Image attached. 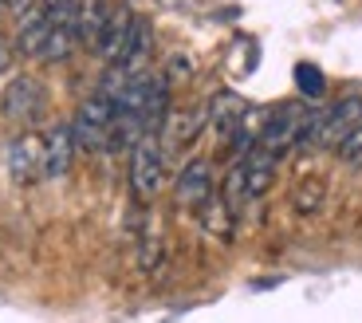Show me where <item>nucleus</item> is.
Instances as JSON below:
<instances>
[{
  "label": "nucleus",
  "mask_w": 362,
  "mask_h": 323,
  "mask_svg": "<svg viewBox=\"0 0 362 323\" xmlns=\"http://www.w3.org/2000/svg\"><path fill=\"white\" fill-rule=\"evenodd\" d=\"M311 118L315 110L303 107V103H284V107L268 110L264 115V130H260V142L268 154L284 158L288 150H299V146H308V130H311Z\"/></svg>",
  "instance_id": "1"
},
{
  "label": "nucleus",
  "mask_w": 362,
  "mask_h": 323,
  "mask_svg": "<svg viewBox=\"0 0 362 323\" xmlns=\"http://www.w3.org/2000/svg\"><path fill=\"white\" fill-rule=\"evenodd\" d=\"M165 181V146L158 135H142L130 146V193L134 201H154Z\"/></svg>",
  "instance_id": "2"
},
{
  "label": "nucleus",
  "mask_w": 362,
  "mask_h": 323,
  "mask_svg": "<svg viewBox=\"0 0 362 323\" xmlns=\"http://www.w3.org/2000/svg\"><path fill=\"white\" fill-rule=\"evenodd\" d=\"M358 123H362V95H346L335 107L315 110L311 130H308V146H315V150H339V142H343Z\"/></svg>",
  "instance_id": "3"
},
{
  "label": "nucleus",
  "mask_w": 362,
  "mask_h": 323,
  "mask_svg": "<svg viewBox=\"0 0 362 323\" xmlns=\"http://www.w3.org/2000/svg\"><path fill=\"white\" fill-rule=\"evenodd\" d=\"M110 126H115V99L107 91H95L71 118L79 150H110Z\"/></svg>",
  "instance_id": "4"
},
{
  "label": "nucleus",
  "mask_w": 362,
  "mask_h": 323,
  "mask_svg": "<svg viewBox=\"0 0 362 323\" xmlns=\"http://www.w3.org/2000/svg\"><path fill=\"white\" fill-rule=\"evenodd\" d=\"M173 193H177V205L185 209H201L205 201H213L217 193V181H213V166L205 158H193L181 166L177 181H173Z\"/></svg>",
  "instance_id": "5"
},
{
  "label": "nucleus",
  "mask_w": 362,
  "mask_h": 323,
  "mask_svg": "<svg viewBox=\"0 0 362 323\" xmlns=\"http://www.w3.org/2000/svg\"><path fill=\"white\" fill-rule=\"evenodd\" d=\"M44 110H47V91L40 79L20 75V79H12L4 87V115L8 118H16V123H36Z\"/></svg>",
  "instance_id": "6"
},
{
  "label": "nucleus",
  "mask_w": 362,
  "mask_h": 323,
  "mask_svg": "<svg viewBox=\"0 0 362 323\" xmlns=\"http://www.w3.org/2000/svg\"><path fill=\"white\" fill-rule=\"evenodd\" d=\"M150 52H154V32L146 24L142 16H134V28H130L127 44L118 52V60L110 63V72H118L122 79H134V75L146 72V63H150Z\"/></svg>",
  "instance_id": "7"
},
{
  "label": "nucleus",
  "mask_w": 362,
  "mask_h": 323,
  "mask_svg": "<svg viewBox=\"0 0 362 323\" xmlns=\"http://www.w3.org/2000/svg\"><path fill=\"white\" fill-rule=\"evenodd\" d=\"M75 150L79 142H75L71 123H55L44 135V178H64L75 162Z\"/></svg>",
  "instance_id": "8"
},
{
  "label": "nucleus",
  "mask_w": 362,
  "mask_h": 323,
  "mask_svg": "<svg viewBox=\"0 0 362 323\" xmlns=\"http://www.w3.org/2000/svg\"><path fill=\"white\" fill-rule=\"evenodd\" d=\"M8 170L20 186H32L36 178H44V138L20 135L8 150Z\"/></svg>",
  "instance_id": "9"
},
{
  "label": "nucleus",
  "mask_w": 362,
  "mask_h": 323,
  "mask_svg": "<svg viewBox=\"0 0 362 323\" xmlns=\"http://www.w3.org/2000/svg\"><path fill=\"white\" fill-rule=\"evenodd\" d=\"M110 12H115V0H75V32H79L83 47H90V52L99 47Z\"/></svg>",
  "instance_id": "10"
},
{
  "label": "nucleus",
  "mask_w": 362,
  "mask_h": 323,
  "mask_svg": "<svg viewBox=\"0 0 362 323\" xmlns=\"http://www.w3.org/2000/svg\"><path fill=\"white\" fill-rule=\"evenodd\" d=\"M130 28H134V12L127 8V4H115V12H110V20H107V28H103V36H99V60H107V63H115L118 60V52H122V44H127V36H130Z\"/></svg>",
  "instance_id": "11"
},
{
  "label": "nucleus",
  "mask_w": 362,
  "mask_h": 323,
  "mask_svg": "<svg viewBox=\"0 0 362 323\" xmlns=\"http://www.w3.org/2000/svg\"><path fill=\"white\" fill-rule=\"evenodd\" d=\"M245 110H248V103L240 99V95H233V91H221L217 99L209 103V123H213V130H217L221 138H233V130H236V123L245 118Z\"/></svg>",
  "instance_id": "12"
},
{
  "label": "nucleus",
  "mask_w": 362,
  "mask_h": 323,
  "mask_svg": "<svg viewBox=\"0 0 362 323\" xmlns=\"http://www.w3.org/2000/svg\"><path fill=\"white\" fill-rule=\"evenodd\" d=\"M296 87L303 91V99H319L323 87H327V79H323V72H319L315 63H299L296 67Z\"/></svg>",
  "instance_id": "13"
},
{
  "label": "nucleus",
  "mask_w": 362,
  "mask_h": 323,
  "mask_svg": "<svg viewBox=\"0 0 362 323\" xmlns=\"http://www.w3.org/2000/svg\"><path fill=\"white\" fill-rule=\"evenodd\" d=\"M339 158H343L346 166H362V123L339 142Z\"/></svg>",
  "instance_id": "14"
},
{
  "label": "nucleus",
  "mask_w": 362,
  "mask_h": 323,
  "mask_svg": "<svg viewBox=\"0 0 362 323\" xmlns=\"http://www.w3.org/2000/svg\"><path fill=\"white\" fill-rule=\"evenodd\" d=\"M59 4H67V0H40V8H59Z\"/></svg>",
  "instance_id": "15"
}]
</instances>
